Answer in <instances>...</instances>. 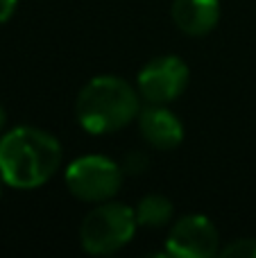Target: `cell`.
Listing matches in <instances>:
<instances>
[{
  "mask_svg": "<svg viewBox=\"0 0 256 258\" xmlns=\"http://www.w3.org/2000/svg\"><path fill=\"white\" fill-rule=\"evenodd\" d=\"M3 183H5V181H3V177H0V195H3Z\"/></svg>",
  "mask_w": 256,
  "mask_h": 258,
  "instance_id": "5bb4252c",
  "label": "cell"
},
{
  "mask_svg": "<svg viewBox=\"0 0 256 258\" xmlns=\"http://www.w3.org/2000/svg\"><path fill=\"white\" fill-rule=\"evenodd\" d=\"M125 179V170L120 163L102 154H84L68 163L63 172L66 188L75 200L86 204L109 202L118 195Z\"/></svg>",
  "mask_w": 256,
  "mask_h": 258,
  "instance_id": "277c9868",
  "label": "cell"
},
{
  "mask_svg": "<svg viewBox=\"0 0 256 258\" xmlns=\"http://www.w3.org/2000/svg\"><path fill=\"white\" fill-rule=\"evenodd\" d=\"M16 7H18V0H0V25H5L14 16Z\"/></svg>",
  "mask_w": 256,
  "mask_h": 258,
  "instance_id": "7c38bea8",
  "label": "cell"
},
{
  "mask_svg": "<svg viewBox=\"0 0 256 258\" xmlns=\"http://www.w3.org/2000/svg\"><path fill=\"white\" fill-rule=\"evenodd\" d=\"M172 23L188 36H204L220 21V0H172Z\"/></svg>",
  "mask_w": 256,
  "mask_h": 258,
  "instance_id": "ba28073f",
  "label": "cell"
},
{
  "mask_svg": "<svg viewBox=\"0 0 256 258\" xmlns=\"http://www.w3.org/2000/svg\"><path fill=\"white\" fill-rule=\"evenodd\" d=\"M166 254L175 258H213L220 254V233L207 215H184L168 231Z\"/></svg>",
  "mask_w": 256,
  "mask_h": 258,
  "instance_id": "8992f818",
  "label": "cell"
},
{
  "mask_svg": "<svg viewBox=\"0 0 256 258\" xmlns=\"http://www.w3.org/2000/svg\"><path fill=\"white\" fill-rule=\"evenodd\" d=\"M61 143L50 132L21 125L0 136V177L16 190L45 186L61 168Z\"/></svg>",
  "mask_w": 256,
  "mask_h": 258,
  "instance_id": "6da1fadb",
  "label": "cell"
},
{
  "mask_svg": "<svg viewBox=\"0 0 256 258\" xmlns=\"http://www.w3.org/2000/svg\"><path fill=\"white\" fill-rule=\"evenodd\" d=\"M139 222L132 206L109 200L95 204L80 224V245L91 256H109L120 251L134 238Z\"/></svg>",
  "mask_w": 256,
  "mask_h": 258,
  "instance_id": "3957f363",
  "label": "cell"
},
{
  "mask_svg": "<svg viewBox=\"0 0 256 258\" xmlns=\"http://www.w3.org/2000/svg\"><path fill=\"white\" fill-rule=\"evenodd\" d=\"M136 213V222L139 227H148V229H161L166 224L172 222V215H175V206L168 197L163 195H145L139 200L134 209Z\"/></svg>",
  "mask_w": 256,
  "mask_h": 258,
  "instance_id": "9c48e42d",
  "label": "cell"
},
{
  "mask_svg": "<svg viewBox=\"0 0 256 258\" xmlns=\"http://www.w3.org/2000/svg\"><path fill=\"white\" fill-rule=\"evenodd\" d=\"M5 122H7V113H5V107L0 104V132L5 129Z\"/></svg>",
  "mask_w": 256,
  "mask_h": 258,
  "instance_id": "4fadbf2b",
  "label": "cell"
},
{
  "mask_svg": "<svg viewBox=\"0 0 256 258\" xmlns=\"http://www.w3.org/2000/svg\"><path fill=\"white\" fill-rule=\"evenodd\" d=\"M141 93L118 75H98L80 89L75 98V118L84 132L93 136L120 132L136 120L141 111Z\"/></svg>",
  "mask_w": 256,
  "mask_h": 258,
  "instance_id": "7a4b0ae2",
  "label": "cell"
},
{
  "mask_svg": "<svg viewBox=\"0 0 256 258\" xmlns=\"http://www.w3.org/2000/svg\"><path fill=\"white\" fill-rule=\"evenodd\" d=\"M139 132L143 141L154 150H175L184 141V125L175 113L168 109V104H148L141 107L139 116Z\"/></svg>",
  "mask_w": 256,
  "mask_h": 258,
  "instance_id": "52a82bcc",
  "label": "cell"
},
{
  "mask_svg": "<svg viewBox=\"0 0 256 258\" xmlns=\"http://www.w3.org/2000/svg\"><path fill=\"white\" fill-rule=\"evenodd\" d=\"M220 256H225V258H256V240L254 238L234 240L227 247H222Z\"/></svg>",
  "mask_w": 256,
  "mask_h": 258,
  "instance_id": "30bf717a",
  "label": "cell"
},
{
  "mask_svg": "<svg viewBox=\"0 0 256 258\" xmlns=\"http://www.w3.org/2000/svg\"><path fill=\"white\" fill-rule=\"evenodd\" d=\"M190 80V71L186 61L177 54H161L145 63L136 75L143 102L148 104H170L186 91Z\"/></svg>",
  "mask_w": 256,
  "mask_h": 258,
  "instance_id": "5b68a950",
  "label": "cell"
},
{
  "mask_svg": "<svg viewBox=\"0 0 256 258\" xmlns=\"http://www.w3.org/2000/svg\"><path fill=\"white\" fill-rule=\"evenodd\" d=\"M120 165L127 174H139V172H143V170H148V156H145L143 152L134 150L125 156V161H122Z\"/></svg>",
  "mask_w": 256,
  "mask_h": 258,
  "instance_id": "8fae6325",
  "label": "cell"
}]
</instances>
